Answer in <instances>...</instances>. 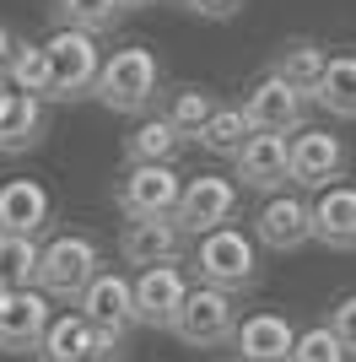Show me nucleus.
I'll return each instance as SVG.
<instances>
[{"mask_svg": "<svg viewBox=\"0 0 356 362\" xmlns=\"http://www.w3.org/2000/svg\"><path fill=\"white\" fill-rule=\"evenodd\" d=\"M162 92V65L146 44L114 49L97 65V81H92V98L108 108V114H146Z\"/></svg>", "mask_w": 356, "mask_h": 362, "instance_id": "nucleus-1", "label": "nucleus"}, {"mask_svg": "<svg viewBox=\"0 0 356 362\" xmlns=\"http://www.w3.org/2000/svg\"><path fill=\"white\" fill-rule=\"evenodd\" d=\"M11 49H16V33L0 22V71H6V60H11Z\"/></svg>", "mask_w": 356, "mask_h": 362, "instance_id": "nucleus-32", "label": "nucleus"}, {"mask_svg": "<svg viewBox=\"0 0 356 362\" xmlns=\"http://www.w3.org/2000/svg\"><path fill=\"white\" fill-rule=\"evenodd\" d=\"M6 92H11V87H6V76H0V98H6Z\"/></svg>", "mask_w": 356, "mask_h": 362, "instance_id": "nucleus-34", "label": "nucleus"}, {"mask_svg": "<svg viewBox=\"0 0 356 362\" xmlns=\"http://www.w3.org/2000/svg\"><path fill=\"white\" fill-rule=\"evenodd\" d=\"M232 325H237V303L216 287H189V298L178 303V314L167 330L194 351H210V346H227L232 341Z\"/></svg>", "mask_w": 356, "mask_h": 362, "instance_id": "nucleus-8", "label": "nucleus"}, {"mask_svg": "<svg viewBox=\"0 0 356 362\" xmlns=\"http://www.w3.org/2000/svg\"><path fill=\"white\" fill-rule=\"evenodd\" d=\"M119 16H124V11H119V0H54V28L87 33V38L114 33Z\"/></svg>", "mask_w": 356, "mask_h": 362, "instance_id": "nucleus-26", "label": "nucleus"}, {"mask_svg": "<svg viewBox=\"0 0 356 362\" xmlns=\"http://www.w3.org/2000/svg\"><path fill=\"white\" fill-rule=\"evenodd\" d=\"M232 211H237V184L222 179V173H200V179H184L173 222L184 238H206V233L232 222Z\"/></svg>", "mask_w": 356, "mask_h": 362, "instance_id": "nucleus-9", "label": "nucleus"}, {"mask_svg": "<svg viewBox=\"0 0 356 362\" xmlns=\"http://www.w3.org/2000/svg\"><path fill=\"white\" fill-rule=\"evenodd\" d=\"M292 362H356V357L329 335V325H308V330H297V341H292Z\"/></svg>", "mask_w": 356, "mask_h": 362, "instance_id": "nucleus-29", "label": "nucleus"}, {"mask_svg": "<svg viewBox=\"0 0 356 362\" xmlns=\"http://www.w3.org/2000/svg\"><path fill=\"white\" fill-rule=\"evenodd\" d=\"M232 163H237L243 189H259V195L286 189V136H259V130H254Z\"/></svg>", "mask_w": 356, "mask_h": 362, "instance_id": "nucleus-18", "label": "nucleus"}, {"mask_svg": "<svg viewBox=\"0 0 356 362\" xmlns=\"http://www.w3.org/2000/svg\"><path fill=\"white\" fill-rule=\"evenodd\" d=\"M237 108H243L249 130H259V136H286V141H292L297 130H302V119H308V98H297V92L281 87L275 76H259Z\"/></svg>", "mask_w": 356, "mask_h": 362, "instance_id": "nucleus-10", "label": "nucleus"}, {"mask_svg": "<svg viewBox=\"0 0 356 362\" xmlns=\"http://www.w3.org/2000/svg\"><path fill=\"white\" fill-rule=\"evenodd\" d=\"M184 298H189V276L178 271V265H151V271H141L130 281L135 325H146V330H167Z\"/></svg>", "mask_w": 356, "mask_h": 362, "instance_id": "nucleus-13", "label": "nucleus"}, {"mask_svg": "<svg viewBox=\"0 0 356 362\" xmlns=\"http://www.w3.org/2000/svg\"><path fill=\"white\" fill-rule=\"evenodd\" d=\"M292 341H297V325L275 308H259V314L237 319L232 325V362H292Z\"/></svg>", "mask_w": 356, "mask_h": 362, "instance_id": "nucleus-12", "label": "nucleus"}, {"mask_svg": "<svg viewBox=\"0 0 356 362\" xmlns=\"http://www.w3.org/2000/svg\"><path fill=\"white\" fill-rule=\"evenodd\" d=\"M38 276V243L32 238H0V292H22Z\"/></svg>", "mask_w": 356, "mask_h": 362, "instance_id": "nucleus-28", "label": "nucleus"}, {"mask_svg": "<svg viewBox=\"0 0 356 362\" xmlns=\"http://www.w3.org/2000/svg\"><path fill=\"white\" fill-rule=\"evenodd\" d=\"M308 103H319L335 119H356V54H329Z\"/></svg>", "mask_w": 356, "mask_h": 362, "instance_id": "nucleus-22", "label": "nucleus"}, {"mask_svg": "<svg viewBox=\"0 0 356 362\" xmlns=\"http://www.w3.org/2000/svg\"><path fill=\"white\" fill-rule=\"evenodd\" d=\"M178 189H184V173L173 163H130L119 173L114 200L130 222H146V216H173Z\"/></svg>", "mask_w": 356, "mask_h": 362, "instance_id": "nucleus-7", "label": "nucleus"}, {"mask_svg": "<svg viewBox=\"0 0 356 362\" xmlns=\"http://www.w3.org/2000/svg\"><path fill=\"white\" fill-rule=\"evenodd\" d=\"M141 6H157V0H119V11H141Z\"/></svg>", "mask_w": 356, "mask_h": 362, "instance_id": "nucleus-33", "label": "nucleus"}, {"mask_svg": "<svg viewBox=\"0 0 356 362\" xmlns=\"http://www.w3.org/2000/svg\"><path fill=\"white\" fill-rule=\"evenodd\" d=\"M308 238L324 243V249H340L351 255L356 249V184H329L308 200Z\"/></svg>", "mask_w": 356, "mask_h": 362, "instance_id": "nucleus-14", "label": "nucleus"}, {"mask_svg": "<svg viewBox=\"0 0 356 362\" xmlns=\"http://www.w3.org/2000/svg\"><path fill=\"white\" fill-rule=\"evenodd\" d=\"M184 243H189V238L178 233L173 216H146V222H124V233H119V255H124V265L151 271V265H178Z\"/></svg>", "mask_w": 356, "mask_h": 362, "instance_id": "nucleus-17", "label": "nucleus"}, {"mask_svg": "<svg viewBox=\"0 0 356 362\" xmlns=\"http://www.w3.org/2000/svg\"><path fill=\"white\" fill-rule=\"evenodd\" d=\"M254 243H265V249H275V255H292V249H302L308 238V200L292 195V189H275V195H265V206L254 211Z\"/></svg>", "mask_w": 356, "mask_h": 362, "instance_id": "nucleus-15", "label": "nucleus"}, {"mask_svg": "<svg viewBox=\"0 0 356 362\" xmlns=\"http://www.w3.org/2000/svg\"><path fill=\"white\" fill-rule=\"evenodd\" d=\"M76 314L87 319V330L97 335V362H119L124 341L135 330V303H130V276L124 271H97L87 292L76 298Z\"/></svg>", "mask_w": 356, "mask_h": 362, "instance_id": "nucleus-2", "label": "nucleus"}, {"mask_svg": "<svg viewBox=\"0 0 356 362\" xmlns=\"http://www.w3.org/2000/svg\"><path fill=\"white\" fill-rule=\"evenodd\" d=\"M38 49H44V65H49V103H81V98H92V81H97V65H103L97 38L54 28Z\"/></svg>", "mask_w": 356, "mask_h": 362, "instance_id": "nucleus-5", "label": "nucleus"}, {"mask_svg": "<svg viewBox=\"0 0 356 362\" xmlns=\"http://www.w3.org/2000/svg\"><path fill=\"white\" fill-rule=\"evenodd\" d=\"M6 87L11 92H28V98H38V103H49V65H44V49L28 44V38H16L11 60H6Z\"/></svg>", "mask_w": 356, "mask_h": 362, "instance_id": "nucleus-25", "label": "nucleus"}, {"mask_svg": "<svg viewBox=\"0 0 356 362\" xmlns=\"http://www.w3.org/2000/svg\"><path fill=\"white\" fill-rule=\"evenodd\" d=\"M103 271V255H97V243L87 233H59L38 249V276H32V287L44 292L49 303H76L87 292V281Z\"/></svg>", "mask_w": 356, "mask_h": 362, "instance_id": "nucleus-4", "label": "nucleus"}, {"mask_svg": "<svg viewBox=\"0 0 356 362\" xmlns=\"http://www.w3.org/2000/svg\"><path fill=\"white\" fill-rule=\"evenodd\" d=\"M49 130V108L28 92H6L0 98V157H22L44 141Z\"/></svg>", "mask_w": 356, "mask_h": 362, "instance_id": "nucleus-19", "label": "nucleus"}, {"mask_svg": "<svg viewBox=\"0 0 356 362\" xmlns=\"http://www.w3.org/2000/svg\"><path fill=\"white\" fill-rule=\"evenodd\" d=\"M210 114H216V98H210L206 87H173V92H167V114H162V119L173 124L184 141H189L194 130L210 119Z\"/></svg>", "mask_w": 356, "mask_h": 362, "instance_id": "nucleus-27", "label": "nucleus"}, {"mask_svg": "<svg viewBox=\"0 0 356 362\" xmlns=\"http://www.w3.org/2000/svg\"><path fill=\"white\" fill-rule=\"evenodd\" d=\"M54 222V195L38 179H6L0 184V238H32Z\"/></svg>", "mask_w": 356, "mask_h": 362, "instance_id": "nucleus-16", "label": "nucleus"}, {"mask_svg": "<svg viewBox=\"0 0 356 362\" xmlns=\"http://www.w3.org/2000/svg\"><path fill=\"white\" fill-rule=\"evenodd\" d=\"M324 60H329V54L313 44V38H292V44L275 49V60H270V71H265V76H275L281 87H292V92H297V98H313Z\"/></svg>", "mask_w": 356, "mask_h": 362, "instance_id": "nucleus-21", "label": "nucleus"}, {"mask_svg": "<svg viewBox=\"0 0 356 362\" xmlns=\"http://www.w3.org/2000/svg\"><path fill=\"white\" fill-rule=\"evenodd\" d=\"M194 271H200V287L216 292H243L259 281V243L243 233V227H216L206 238H194Z\"/></svg>", "mask_w": 356, "mask_h": 362, "instance_id": "nucleus-3", "label": "nucleus"}, {"mask_svg": "<svg viewBox=\"0 0 356 362\" xmlns=\"http://www.w3.org/2000/svg\"><path fill=\"white\" fill-rule=\"evenodd\" d=\"M189 11H200L206 22H227V16H237L243 11V0H184Z\"/></svg>", "mask_w": 356, "mask_h": 362, "instance_id": "nucleus-31", "label": "nucleus"}, {"mask_svg": "<svg viewBox=\"0 0 356 362\" xmlns=\"http://www.w3.org/2000/svg\"><path fill=\"white\" fill-rule=\"evenodd\" d=\"M178 146H184V136H178L162 114H157V119H141L130 136H124V157H130V163H173Z\"/></svg>", "mask_w": 356, "mask_h": 362, "instance_id": "nucleus-24", "label": "nucleus"}, {"mask_svg": "<svg viewBox=\"0 0 356 362\" xmlns=\"http://www.w3.org/2000/svg\"><path fill=\"white\" fill-rule=\"evenodd\" d=\"M32 357L38 362H97V335L87 330L81 314H54Z\"/></svg>", "mask_w": 356, "mask_h": 362, "instance_id": "nucleus-20", "label": "nucleus"}, {"mask_svg": "<svg viewBox=\"0 0 356 362\" xmlns=\"http://www.w3.org/2000/svg\"><path fill=\"white\" fill-rule=\"evenodd\" d=\"M249 136H254V130H249V119H243V108H237V103H216V114L194 130V141H200L210 157H237Z\"/></svg>", "mask_w": 356, "mask_h": 362, "instance_id": "nucleus-23", "label": "nucleus"}, {"mask_svg": "<svg viewBox=\"0 0 356 362\" xmlns=\"http://www.w3.org/2000/svg\"><path fill=\"white\" fill-rule=\"evenodd\" d=\"M324 325H329V335H335V341H340V346L356 357V292H345V298L329 308Z\"/></svg>", "mask_w": 356, "mask_h": 362, "instance_id": "nucleus-30", "label": "nucleus"}, {"mask_svg": "<svg viewBox=\"0 0 356 362\" xmlns=\"http://www.w3.org/2000/svg\"><path fill=\"white\" fill-rule=\"evenodd\" d=\"M49 319H54V308H49V298L38 287L0 292V351H6V357H28V351H38Z\"/></svg>", "mask_w": 356, "mask_h": 362, "instance_id": "nucleus-11", "label": "nucleus"}, {"mask_svg": "<svg viewBox=\"0 0 356 362\" xmlns=\"http://www.w3.org/2000/svg\"><path fill=\"white\" fill-rule=\"evenodd\" d=\"M345 168H351V151H345V141L335 136V130H297L292 141H286V184H297V189H329V184L345 179Z\"/></svg>", "mask_w": 356, "mask_h": 362, "instance_id": "nucleus-6", "label": "nucleus"}]
</instances>
